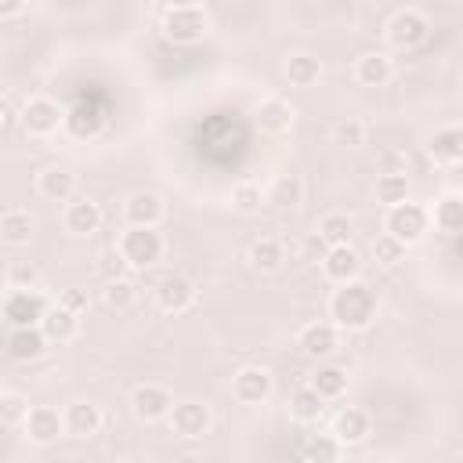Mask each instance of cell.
I'll return each instance as SVG.
<instances>
[{
  "label": "cell",
  "instance_id": "4316f807",
  "mask_svg": "<svg viewBox=\"0 0 463 463\" xmlns=\"http://www.w3.org/2000/svg\"><path fill=\"white\" fill-rule=\"evenodd\" d=\"M282 260H286V246H282L279 239H271V235H260V239L250 246V268L260 271V275L279 271Z\"/></svg>",
  "mask_w": 463,
  "mask_h": 463
},
{
  "label": "cell",
  "instance_id": "8fae6325",
  "mask_svg": "<svg viewBox=\"0 0 463 463\" xmlns=\"http://www.w3.org/2000/svg\"><path fill=\"white\" fill-rule=\"evenodd\" d=\"M232 398L239 405H260L271 398V373L264 365H242L232 376Z\"/></svg>",
  "mask_w": 463,
  "mask_h": 463
},
{
  "label": "cell",
  "instance_id": "cb8c5ba5",
  "mask_svg": "<svg viewBox=\"0 0 463 463\" xmlns=\"http://www.w3.org/2000/svg\"><path fill=\"white\" fill-rule=\"evenodd\" d=\"M430 224L445 235H459L463 232V195L459 192H445L441 199H434V206H427Z\"/></svg>",
  "mask_w": 463,
  "mask_h": 463
},
{
  "label": "cell",
  "instance_id": "5bb4252c",
  "mask_svg": "<svg viewBox=\"0 0 463 463\" xmlns=\"http://www.w3.org/2000/svg\"><path fill=\"white\" fill-rule=\"evenodd\" d=\"M253 123H257L264 134H286V130H293V123H297V109H293L286 98L268 94V98L257 101Z\"/></svg>",
  "mask_w": 463,
  "mask_h": 463
},
{
  "label": "cell",
  "instance_id": "4dcf8cb0",
  "mask_svg": "<svg viewBox=\"0 0 463 463\" xmlns=\"http://www.w3.org/2000/svg\"><path fill=\"white\" fill-rule=\"evenodd\" d=\"M311 387L326 398V402H336L347 394V373L340 365H318V373L311 376Z\"/></svg>",
  "mask_w": 463,
  "mask_h": 463
},
{
  "label": "cell",
  "instance_id": "d4e9b609",
  "mask_svg": "<svg viewBox=\"0 0 463 463\" xmlns=\"http://www.w3.org/2000/svg\"><path fill=\"white\" fill-rule=\"evenodd\" d=\"M36 188H40V195L51 199V203H69V199L76 195V174L65 170V166H47V170H40Z\"/></svg>",
  "mask_w": 463,
  "mask_h": 463
},
{
  "label": "cell",
  "instance_id": "7dc6e473",
  "mask_svg": "<svg viewBox=\"0 0 463 463\" xmlns=\"http://www.w3.org/2000/svg\"><path fill=\"white\" fill-rule=\"evenodd\" d=\"M166 7H203V0H166Z\"/></svg>",
  "mask_w": 463,
  "mask_h": 463
},
{
  "label": "cell",
  "instance_id": "836d02e7",
  "mask_svg": "<svg viewBox=\"0 0 463 463\" xmlns=\"http://www.w3.org/2000/svg\"><path fill=\"white\" fill-rule=\"evenodd\" d=\"M402 199H409V177L383 170V174L376 177V203L394 206V203H402Z\"/></svg>",
  "mask_w": 463,
  "mask_h": 463
},
{
  "label": "cell",
  "instance_id": "ee69618b",
  "mask_svg": "<svg viewBox=\"0 0 463 463\" xmlns=\"http://www.w3.org/2000/svg\"><path fill=\"white\" fill-rule=\"evenodd\" d=\"M163 275H166V268H159V264H148V268H141V271H137V282H134V286L152 293V289L159 286V279H163Z\"/></svg>",
  "mask_w": 463,
  "mask_h": 463
},
{
  "label": "cell",
  "instance_id": "1f68e13d",
  "mask_svg": "<svg viewBox=\"0 0 463 463\" xmlns=\"http://www.w3.org/2000/svg\"><path fill=\"white\" fill-rule=\"evenodd\" d=\"M318 235H322V242L326 246H340V242H351V235H354V224H351V217L347 213H326L322 221H318V228H315Z\"/></svg>",
  "mask_w": 463,
  "mask_h": 463
},
{
  "label": "cell",
  "instance_id": "83f0119b",
  "mask_svg": "<svg viewBox=\"0 0 463 463\" xmlns=\"http://www.w3.org/2000/svg\"><path fill=\"white\" fill-rule=\"evenodd\" d=\"M322 412H326V398H322L311 383H304V387H297V391L289 394V416H293V420L315 423V420H322Z\"/></svg>",
  "mask_w": 463,
  "mask_h": 463
},
{
  "label": "cell",
  "instance_id": "d6986e66",
  "mask_svg": "<svg viewBox=\"0 0 463 463\" xmlns=\"http://www.w3.org/2000/svg\"><path fill=\"white\" fill-rule=\"evenodd\" d=\"M427 156L434 159V163H441V166H456L459 159H463V130L456 127V123H445V127H438L434 134H427Z\"/></svg>",
  "mask_w": 463,
  "mask_h": 463
},
{
  "label": "cell",
  "instance_id": "30bf717a",
  "mask_svg": "<svg viewBox=\"0 0 463 463\" xmlns=\"http://www.w3.org/2000/svg\"><path fill=\"white\" fill-rule=\"evenodd\" d=\"M0 311L11 326H40V318L47 311V300L40 297V289H11L0 304Z\"/></svg>",
  "mask_w": 463,
  "mask_h": 463
},
{
  "label": "cell",
  "instance_id": "7402d4cb",
  "mask_svg": "<svg viewBox=\"0 0 463 463\" xmlns=\"http://www.w3.org/2000/svg\"><path fill=\"white\" fill-rule=\"evenodd\" d=\"M354 80H358L362 87H383V83H391V80H394V61H391V54H383V51H365V54H358V61H354Z\"/></svg>",
  "mask_w": 463,
  "mask_h": 463
},
{
  "label": "cell",
  "instance_id": "3957f363",
  "mask_svg": "<svg viewBox=\"0 0 463 463\" xmlns=\"http://www.w3.org/2000/svg\"><path fill=\"white\" fill-rule=\"evenodd\" d=\"M383 232L394 235V239L405 242V246H416V242H423L427 232H430V213H427L423 203L402 199V203L387 206V213H383Z\"/></svg>",
  "mask_w": 463,
  "mask_h": 463
},
{
  "label": "cell",
  "instance_id": "d590c367",
  "mask_svg": "<svg viewBox=\"0 0 463 463\" xmlns=\"http://www.w3.org/2000/svg\"><path fill=\"white\" fill-rule=\"evenodd\" d=\"M264 203H268L264 199V188L253 184V181H239L232 188V210H239V213H257Z\"/></svg>",
  "mask_w": 463,
  "mask_h": 463
},
{
  "label": "cell",
  "instance_id": "2e32d148",
  "mask_svg": "<svg viewBox=\"0 0 463 463\" xmlns=\"http://www.w3.org/2000/svg\"><path fill=\"white\" fill-rule=\"evenodd\" d=\"M101 221H105V213H101V206L94 199L72 195L65 203V210H61V224H65L69 235H94L101 228Z\"/></svg>",
  "mask_w": 463,
  "mask_h": 463
},
{
  "label": "cell",
  "instance_id": "52a82bcc",
  "mask_svg": "<svg viewBox=\"0 0 463 463\" xmlns=\"http://www.w3.org/2000/svg\"><path fill=\"white\" fill-rule=\"evenodd\" d=\"M210 29V18L203 7H166L163 14V33L174 43H199Z\"/></svg>",
  "mask_w": 463,
  "mask_h": 463
},
{
  "label": "cell",
  "instance_id": "d6a6232c",
  "mask_svg": "<svg viewBox=\"0 0 463 463\" xmlns=\"http://www.w3.org/2000/svg\"><path fill=\"white\" fill-rule=\"evenodd\" d=\"M134 297H137V286L123 275V279H105V286H101V300H105V307H112V311H127L130 304H134Z\"/></svg>",
  "mask_w": 463,
  "mask_h": 463
},
{
  "label": "cell",
  "instance_id": "f546056e",
  "mask_svg": "<svg viewBox=\"0 0 463 463\" xmlns=\"http://www.w3.org/2000/svg\"><path fill=\"white\" fill-rule=\"evenodd\" d=\"M286 80L293 87H315L322 80V61L315 54H289L286 58Z\"/></svg>",
  "mask_w": 463,
  "mask_h": 463
},
{
  "label": "cell",
  "instance_id": "e575fe53",
  "mask_svg": "<svg viewBox=\"0 0 463 463\" xmlns=\"http://www.w3.org/2000/svg\"><path fill=\"white\" fill-rule=\"evenodd\" d=\"M4 279H7V289H40V282H43V275L33 260H11Z\"/></svg>",
  "mask_w": 463,
  "mask_h": 463
},
{
  "label": "cell",
  "instance_id": "60d3db41",
  "mask_svg": "<svg viewBox=\"0 0 463 463\" xmlns=\"http://www.w3.org/2000/svg\"><path fill=\"white\" fill-rule=\"evenodd\" d=\"M340 449H344V445H340L333 434H326V438H315L311 445H304V456H311V459H336Z\"/></svg>",
  "mask_w": 463,
  "mask_h": 463
},
{
  "label": "cell",
  "instance_id": "f1b7e54d",
  "mask_svg": "<svg viewBox=\"0 0 463 463\" xmlns=\"http://www.w3.org/2000/svg\"><path fill=\"white\" fill-rule=\"evenodd\" d=\"M29 239H33V217H29V210H4L0 213V242L25 246Z\"/></svg>",
  "mask_w": 463,
  "mask_h": 463
},
{
  "label": "cell",
  "instance_id": "603a6c76",
  "mask_svg": "<svg viewBox=\"0 0 463 463\" xmlns=\"http://www.w3.org/2000/svg\"><path fill=\"white\" fill-rule=\"evenodd\" d=\"M40 329H43V336H47L51 344H69V340L80 336V315L69 311V307H61V304H54V307L43 311Z\"/></svg>",
  "mask_w": 463,
  "mask_h": 463
},
{
  "label": "cell",
  "instance_id": "ffe728a7",
  "mask_svg": "<svg viewBox=\"0 0 463 463\" xmlns=\"http://www.w3.org/2000/svg\"><path fill=\"white\" fill-rule=\"evenodd\" d=\"M369 434H373V420H369L365 409L344 405V409L333 416V438H336L340 445H362Z\"/></svg>",
  "mask_w": 463,
  "mask_h": 463
},
{
  "label": "cell",
  "instance_id": "8d00e7d4",
  "mask_svg": "<svg viewBox=\"0 0 463 463\" xmlns=\"http://www.w3.org/2000/svg\"><path fill=\"white\" fill-rule=\"evenodd\" d=\"M405 250H409V246H405V242H398V239H394V235H387V232L373 239V257H376V264H380V268H394V264H402V260H405Z\"/></svg>",
  "mask_w": 463,
  "mask_h": 463
},
{
  "label": "cell",
  "instance_id": "44dd1931",
  "mask_svg": "<svg viewBox=\"0 0 463 463\" xmlns=\"http://www.w3.org/2000/svg\"><path fill=\"white\" fill-rule=\"evenodd\" d=\"M47 344L51 340L43 336L40 326H11V333H7V354L14 362H36V358H43Z\"/></svg>",
  "mask_w": 463,
  "mask_h": 463
},
{
  "label": "cell",
  "instance_id": "ac0fdd59",
  "mask_svg": "<svg viewBox=\"0 0 463 463\" xmlns=\"http://www.w3.org/2000/svg\"><path fill=\"white\" fill-rule=\"evenodd\" d=\"M297 347L307 354V358H329L336 347H340V329L333 322H307L300 333H297Z\"/></svg>",
  "mask_w": 463,
  "mask_h": 463
},
{
  "label": "cell",
  "instance_id": "9c48e42d",
  "mask_svg": "<svg viewBox=\"0 0 463 463\" xmlns=\"http://www.w3.org/2000/svg\"><path fill=\"white\" fill-rule=\"evenodd\" d=\"M22 427L33 445H54L58 438H65V420H61V409L54 405H29Z\"/></svg>",
  "mask_w": 463,
  "mask_h": 463
},
{
  "label": "cell",
  "instance_id": "f6af8a7d",
  "mask_svg": "<svg viewBox=\"0 0 463 463\" xmlns=\"http://www.w3.org/2000/svg\"><path fill=\"white\" fill-rule=\"evenodd\" d=\"M405 163H409V159H405V152H394V148H391V152H383V166H387L391 174H405Z\"/></svg>",
  "mask_w": 463,
  "mask_h": 463
},
{
  "label": "cell",
  "instance_id": "5b68a950",
  "mask_svg": "<svg viewBox=\"0 0 463 463\" xmlns=\"http://www.w3.org/2000/svg\"><path fill=\"white\" fill-rule=\"evenodd\" d=\"M166 423H170V434H177V438H184V441H195V438L210 434L213 412H210V405L199 402V398H184V402L174 398V405H170V412H166Z\"/></svg>",
  "mask_w": 463,
  "mask_h": 463
},
{
  "label": "cell",
  "instance_id": "9a60e30c",
  "mask_svg": "<svg viewBox=\"0 0 463 463\" xmlns=\"http://www.w3.org/2000/svg\"><path fill=\"white\" fill-rule=\"evenodd\" d=\"M61 420H65V434H72V438H94V434L101 430V423H105L101 405L90 402V398L69 402V405L61 409Z\"/></svg>",
  "mask_w": 463,
  "mask_h": 463
},
{
  "label": "cell",
  "instance_id": "277c9868",
  "mask_svg": "<svg viewBox=\"0 0 463 463\" xmlns=\"http://www.w3.org/2000/svg\"><path fill=\"white\" fill-rule=\"evenodd\" d=\"M18 123H22V130L29 137H51V134H58L65 127V109L54 98L36 94L18 109Z\"/></svg>",
  "mask_w": 463,
  "mask_h": 463
},
{
  "label": "cell",
  "instance_id": "484cf974",
  "mask_svg": "<svg viewBox=\"0 0 463 463\" xmlns=\"http://www.w3.org/2000/svg\"><path fill=\"white\" fill-rule=\"evenodd\" d=\"M264 199H268L271 206H279V210H293V206L304 203V181H300L297 174H279V177L268 184Z\"/></svg>",
  "mask_w": 463,
  "mask_h": 463
},
{
  "label": "cell",
  "instance_id": "74e56055",
  "mask_svg": "<svg viewBox=\"0 0 463 463\" xmlns=\"http://www.w3.org/2000/svg\"><path fill=\"white\" fill-rule=\"evenodd\" d=\"M29 412V398L18 391H0V423L4 427H18Z\"/></svg>",
  "mask_w": 463,
  "mask_h": 463
},
{
  "label": "cell",
  "instance_id": "8992f818",
  "mask_svg": "<svg viewBox=\"0 0 463 463\" xmlns=\"http://www.w3.org/2000/svg\"><path fill=\"white\" fill-rule=\"evenodd\" d=\"M427 36H430V18L416 7H402L387 22V43L394 51H416V47L427 43Z\"/></svg>",
  "mask_w": 463,
  "mask_h": 463
},
{
  "label": "cell",
  "instance_id": "b9f144b4",
  "mask_svg": "<svg viewBox=\"0 0 463 463\" xmlns=\"http://www.w3.org/2000/svg\"><path fill=\"white\" fill-rule=\"evenodd\" d=\"M326 250H329V246L322 242V235H318V232L304 235V242H300V257H304V260H311V264H318V260L326 257Z\"/></svg>",
  "mask_w": 463,
  "mask_h": 463
},
{
  "label": "cell",
  "instance_id": "f35d334b",
  "mask_svg": "<svg viewBox=\"0 0 463 463\" xmlns=\"http://www.w3.org/2000/svg\"><path fill=\"white\" fill-rule=\"evenodd\" d=\"M333 141L344 148H362L365 145V123L362 119H344L333 127Z\"/></svg>",
  "mask_w": 463,
  "mask_h": 463
},
{
  "label": "cell",
  "instance_id": "ab89813d",
  "mask_svg": "<svg viewBox=\"0 0 463 463\" xmlns=\"http://www.w3.org/2000/svg\"><path fill=\"white\" fill-rule=\"evenodd\" d=\"M98 271H101V279H123V275H130V264L123 260V253L116 250V242H112V246L101 253Z\"/></svg>",
  "mask_w": 463,
  "mask_h": 463
},
{
  "label": "cell",
  "instance_id": "e0dca14e",
  "mask_svg": "<svg viewBox=\"0 0 463 463\" xmlns=\"http://www.w3.org/2000/svg\"><path fill=\"white\" fill-rule=\"evenodd\" d=\"M322 264V275L336 286V282H347V279H358L362 275V257L351 242H340V246H329L326 257L318 260Z\"/></svg>",
  "mask_w": 463,
  "mask_h": 463
},
{
  "label": "cell",
  "instance_id": "6da1fadb",
  "mask_svg": "<svg viewBox=\"0 0 463 463\" xmlns=\"http://www.w3.org/2000/svg\"><path fill=\"white\" fill-rule=\"evenodd\" d=\"M376 289L358 275V279H347V282H336L333 297H329V322L336 329H347V333H358V329H369L376 322Z\"/></svg>",
  "mask_w": 463,
  "mask_h": 463
},
{
  "label": "cell",
  "instance_id": "4fadbf2b",
  "mask_svg": "<svg viewBox=\"0 0 463 463\" xmlns=\"http://www.w3.org/2000/svg\"><path fill=\"white\" fill-rule=\"evenodd\" d=\"M123 217H127V224H148V228H159L163 217H166V203H163L159 192H152V188H137V192L127 195V203H123Z\"/></svg>",
  "mask_w": 463,
  "mask_h": 463
},
{
  "label": "cell",
  "instance_id": "ba28073f",
  "mask_svg": "<svg viewBox=\"0 0 463 463\" xmlns=\"http://www.w3.org/2000/svg\"><path fill=\"white\" fill-rule=\"evenodd\" d=\"M152 297H156L159 311H166V315H184V311L195 304L199 289H195V282H192L184 271H166V275L159 279V286L152 289Z\"/></svg>",
  "mask_w": 463,
  "mask_h": 463
},
{
  "label": "cell",
  "instance_id": "7bdbcfd3",
  "mask_svg": "<svg viewBox=\"0 0 463 463\" xmlns=\"http://www.w3.org/2000/svg\"><path fill=\"white\" fill-rule=\"evenodd\" d=\"M58 304H61V307H69V311H76V315H87L90 297H87V289H65V293L58 297Z\"/></svg>",
  "mask_w": 463,
  "mask_h": 463
},
{
  "label": "cell",
  "instance_id": "7c38bea8",
  "mask_svg": "<svg viewBox=\"0 0 463 463\" xmlns=\"http://www.w3.org/2000/svg\"><path fill=\"white\" fill-rule=\"evenodd\" d=\"M170 405H174V391L163 387V383H141V387H134V394H130V409H134V416H137L141 423L166 420Z\"/></svg>",
  "mask_w": 463,
  "mask_h": 463
},
{
  "label": "cell",
  "instance_id": "c3c4849f",
  "mask_svg": "<svg viewBox=\"0 0 463 463\" xmlns=\"http://www.w3.org/2000/svg\"><path fill=\"white\" fill-rule=\"evenodd\" d=\"M7 123H11V109L0 101V127H7Z\"/></svg>",
  "mask_w": 463,
  "mask_h": 463
},
{
  "label": "cell",
  "instance_id": "7a4b0ae2",
  "mask_svg": "<svg viewBox=\"0 0 463 463\" xmlns=\"http://www.w3.org/2000/svg\"><path fill=\"white\" fill-rule=\"evenodd\" d=\"M116 250L123 253V260L130 264V271H141L148 264H159L163 253H166V239L159 228H148V224H127L116 239Z\"/></svg>",
  "mask_w": 463,
  "mask_h": 463
},
{
  "label": "cell",
  "instance_id": "bcb514c9",
  "mask_svg": "<svg viewBox=\"0 0 463 463\" xmlns=\"http://www.w3.org/2000/svg\"><path fill=\"white\" fill-rule=\"evenodd\" d=\"M22 11H25V0H0V22L18 18Z\"/></svg>",
  "mask_w": 463,
  "mask_h": 463
}]
</instances>
